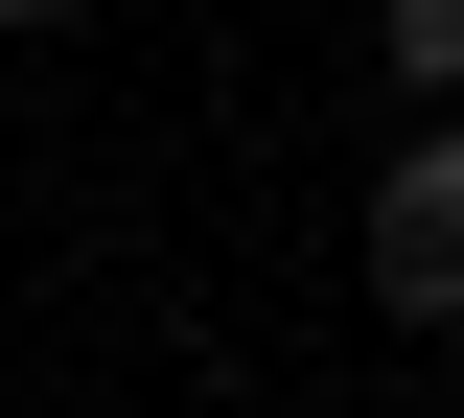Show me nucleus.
<instances>
[{"label": "nucleus", "mask_w": 464, "mask_h": 418, "mask_svg": "<svg viewBox=\"0 0 464 418\" xmlns=\"http://www.w3.org/2000/svg\"><path fill=\"white\" fill-rule=\"evenodd\" d=\"M372 302H395V326H464V140H418V163L372 186Z\"/></svg>", "instance_id": "1"}, {"label": "nucleus", "mask_w": 464, "mask_h": 418, "mask_svg": "<svg viewBox=\"0 0 464 418\" xmlns=\"http://www.w3.org/2000/svg\"><path fill=\"white\" fill-rule=\"evenodd\" d=\"M395 24V93H464V0H372Z\"/></svg>", "instance_id": "2"}, {"label": "nucleus", "mask_w": 464, "mask_h": 418, "mask_svg": "<svg viewBox=\"0 0 464 418\" xmlns=\"http://www.w3.org/2000/svg\"><path fill=\"white\" fill-rule=\"evenodd\" d=\"M0 24H47V0H0Z\"/></svg>", "instance_id": "3"}]
</instances>
